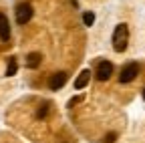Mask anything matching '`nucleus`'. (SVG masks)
Masks as SVG:
<instances>
[{"instance_id": "5", "label": "nucleus", "mask_w": 145, "mask_h": 143, "mask_svg": "<svg viewBox=\"0 0 145 143\" xmlns=\"http://www.w3.org/2000/svg\"><path fill=\"white\" fill-rule=\"evenodd\" d=\"M0 40L2 42L10 40V22H8V16L4 12H0Z\"/></svg>"}, {"instance_id": "10", "label": "nucleus", "mask_w": 145, "mask_h": 143, "mask_svg": "<svg viewBox=\"0 0 145 143\" xmlns=\"http://www.w3.org/2000/svg\"><path fill=\"white\" fill-rule=\"evenodd\" d=\"M93 22H95V14L93 12H85L83 14V24L85 26H93Z\"/></svg>"}, {"instance_id": "1", "label": "nucleus", "mask_w": 145, "mask_h": 143, "mask_svg": "<svg viewBox=\"0 0 145 143\" xmlns=\"http://www.w3.org/2000/svg\"><path fill=\"white\" fill-rule=\"evenodd\" d=\"M111 42H113V50L115 52H125L127 44H129V26H127L125 22H121V24L115 26Z\"/></svg>"}, {"instance_id": "7", "label": "nucleus", "mask_w": 145, "mask_h": 143, "mask_svg": "<svg viewBox=\"0 0 145 143\" xmlns=\"http://www.w3.org/2000/svg\"><path fill=\"white\" fill-rule=\"evenodd\" d=\"M89 81H91V73H89V71H81V75H79L77 81H75V91L85 89V87L89 85Z\"/></svg>"}, {"instance_id": "4", "label": "nucleus", "mask_w": 145, "mask_h": 143, "mask_svg": "<svg viewBox=\"0 0 145 143\" xmlns=\"http://www.w3.org/2000/svg\"><path fill=\"white\" fill-rule=\"evenodd\" d=\"M111 75H113V65L109 63V61H99V63H97V69H95L97 81L105 83V81L111 79Z\"/></svg>"}, {"instance_id": "2", "label": "nucleus", "mask_w": 145, "mask_h": 143, "mask_svg": "<svg viewBox=\"0 0 145 143\" xmlns=\"http://www.w3.org/2000/svg\"><path fill=\"white\" fill-rule=\"evenodd\" d=\"M141 73V65L139 63H127L123 69H121V75H119V83L127 85L137 79V75Z\"/></svg>"}, {"instance_id": "11", "label": "nucleus", "mask_w": 145, "mask_h": 143, "mask_svg": "<svg viewBox=\"0 0 145 143\" xmlns=\"http://www.w3.org/2000/svg\"><path fill=\"white\" fill-rule=\"evenodd\" d=\"M143 99H145V89H143Z\"/></svg>"}, {"instance_id": "8", "label": "nucleus", "mask_w": 145, "mask_h": 143, "mask_svg": "<svg viewBox=\"0 0 145 143\" xmlns=\"http://www.w3.org/2000/svg\"><path fill=\"white\" fill-rule=\"evenodd\" d=\"M42 63V55L40 52H30V55L26 57V67L28 69H39Z\"/></svg>"}, {"instance_id": "3", "label": "nucleus", "mask_w": 145, "mask_h": 143, "mask_svg": "<svg viewBox=\"0 0 145 143\" xmlns=\"http://www.w3.org/2000/svg\"><path fill=\"white\" fill-rule=\"evenodd\" d=\"M14 16H16V22L20 24V26L28 24V20L32 18V6H30L28 2L18 4V6H16V10H14Z\"/></svg>"}, {"instance_id": "6", "label": "nucleus", "mask_w": 145, "mask_h": 143, "mask_svg": "<svg viewBox=\"0 0 145 143\" xmlns=\"http://www.w3.org/2000/svg\"><path fill=\"white\" fill-rule=\"evenodd\" d=\"M67 79H69V75L67 73H54L52 77H50V81H48V87L52 89V91H59V89H63L65 87V83H67Z\"/></svg>"}, {"instance_id": "9", "label": "nucleus", "mask_w": 145, "mask_h": 143, "mask_svg": "<svg viewBox=\"0 0 145 143\" xmlns=\"http://www.w3.org/2000/svg\"><path fill=\"white\" fill-rule=\"evenodd\" d=\"M16 71H18V63H16L14 57H10V59H8V67H6V77L16 75Z\"/></svg>"}]
</instances>
